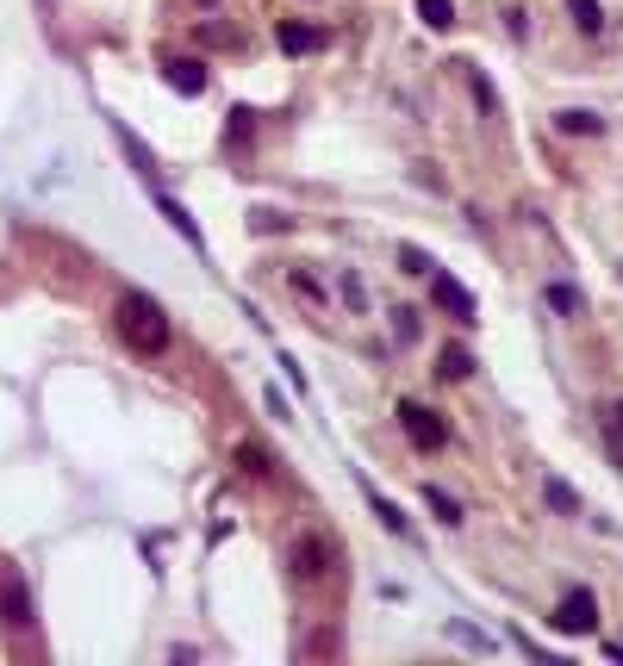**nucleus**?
Wrapping results in <instances>:
<instances>
[{"label":"nucleus","instance_id":"3","mask_svg":"<svg viewBox=\"0 0 623 666\" xmlns=\"http://www.w3.org/2000/svg\"><path fill=\"white\" fill-rule=\"evenodd\" d=\"M399 430H406V437L418 442L424 455H437V449H443V442H449V430H443V424H437V411H424V405H418V399H399Z\"/></svg>","mask_w":623,"mask_h":666},{"label":"nucleus","instance_id":"20","mask_svg":"<svg viewBox=\"0 0 623 666\" xmlns=\"http://www.w3.org/2000/svg\"><path fill=\"white\" fill-rule=\"evenodd\" d=\"M393 337H399V343H411V337H418V312H411V305H399V312H393Z\"/></svg>","mask_w":623,"mask_h":666},{"label":"nucleus","instance_id":"11","mask_svg":"<svg viewBox=\"0 0 623 666\" xmlns=\"http://www.w3.org/2000/svg\"><path fill=\"white\" fill-rule=\"evenodd\" d=\"M543 498H548V505H555L562 517H580V493H574L567 479H543Z\"/></svg>","mask_w":623,"mask_h":666},{"label":"nucleus","instance_id":"25","mask_svg":"<svg viewBox=\"0 0 623 666\" xmlns=\"http://www.w3.org/2000/svg\"><path fill=\"white\" fill-rule=\"evenodd\" d=\"M604 654H611V661H623V642H611V647H604Z\"/></svg>","mask_w":623,"mask_h":666},{"label":"nucleus","instance_id":"12","mask_svg":"<svg viewBox=\"0 0 623 666\" xmlns=\"http://www.w3.org/2000/svg\"><path fill=\"white\" fill-rule=\"evenodd\" d=\"M418 20H424L430 32H449V25H455V0H418Z\"/></svg>","mask_w":623,"mask_h":666},{"label":"nucleus","instance_id":"2","mask_svg":"<svg viewBox=\"0 0 623 666\" xmlns=\"http://www.w3.org/2000/svg\"><path fill=\"white\" fill-rule=\"evenodd\" d=\"M548 623L562 629V635H592V629H599V598H592L586 586H574L562 605H555V617H548Z\"/></svg>","mask_w":623,"mask_h":666},{"label":"nucleus","instance_id":"6","mask_svg":"<svg viewBox=\"0 0 623 666\" xmlns=\"http://www.w3.org/2000/svg\"><path fill=\"white\" fill-rule=\"evenodd\" d=\"M0 610H7V623H13V629L38 623V617H32V591H25L20 573H0Z\"/></svg>","mask_w":623,"mask_h":666},{"label":"nucleus","instance_id":"23","mask_svg":"<svg viewBox=\"0 0 623 666\" xmlns=\"http://www.w3.org/2000/svg\"><path fill=\"white\" fill-rule=\"evenodd\" d=\"M287 286L293 293H306V300H318V281H312V274H287Z\"/></svg>","mask_w":623,"mask_h":666},{"label":"nucleus","instance_id":"5","mask_svg":"<svg viewBox=\"0 0 623 666\" xmlns=\"http://www.w3.org/2000/svg\"><path fill=\"white\" fill-rule=\"evenodd\" d=\"M430 293H437V305H443L455 324H480V305H474V293H467L455 274H437V286H430Z\"/></svg>","mask_w":623,"mask_h":666},{"label":"nucleus","instance_id":"7","mask_svg":"<svg viewBox=\"0 0 623 666\" xmlns=\"http://www.w3.org/2000/svg\"><path fill=\"white\" fill-rule=\"evenodd\" d=\"M169 88H175V94H200V88H206V63L175 57V63H169Z\"/></svg>","mask_w":623,"mask_h":666},{"label":"nucleus","instance_id":"21","mask_svg":"<svg viewBox=\"0 0 623 666\" xmlns=\"http://www.w3.org/2000/svg\"><path fill=\"white\" fill-rule=\"evenodd\" d=\"M237 461H243V474H269V455H262V449H250V442L237 449Z\"/></svg>","mask_w":623,"mask_h":666},{"label":"nucleus","instance_id":"18","mask_svg":"<svg viewBox=\"0 0 623 666\" xmlns=\"http://www.w3.org/2000/svg\"><path fill=\"white\" fill-rule=\"evenodd\" d=\"M369 505H374V517H381L387 530H399V535H406V517H399V505H387V498L374 493V486H369Z\"/></svg>","mask_w":623,"mask_h":666},{"label":"nucleus","instance_id":"13","mask_svg":"<svg viewBox=\"0 0 623 666\" xmlns=\"http://www.w3.org/2000/svg\"><path fill=\"white\" fill-rule=\"evenodd\" d=\"M156 206H162V218H169V225H175L181 237H188V244L200 249V230H194V218H188V212H181V200H169V193H156Z\"/></svg>","mask_w":623,"mask_h":666},{"label":"nucleus","instance_id":"15","mask_svg":"<svg viewBox=\"0 0 623 666\" xmlns=\"http://www.w3.org/2000/svg\"><path fill=\"white\" fill-rule=\"evenodd\" d=\"M113 137H118V150L132 156V169H137V174H144V181H150V169H156V162H150V150H144V144H137V137H132V132H125V125H113Z\"/></svg>","mask_w":623,"mask_h":666},{"label":"nucleus","instance_id":"16","mask_svg":"<svg viewBox=\"0 0 623 666\" xmlns=\"http://www.w3.org/2000/svg\"><path fill=\"white\" fill-rule=\"evenodd\" d=\"M424 505L437 511V523H462V505L443 493V486H424Z\"/></svg>","mask_w":623,"mask_h":666},{"label":"nucleus","instance_id":"4","mask_svg":"<svg viewBox=\"0 0 623 666\" xmlns=\"http://www.w3.org/2000/svg\"><path fill=\"white\" fill-rule=\"evenodd\" d=\"M325 573H331V542H325V535H299V542H293V579H299V586H318Z\"/></svg>","mask_w":623,"mask_h":666},{"label":"nucleus","instance_id":"10","mask_svg":"<svg viewBox=\"0 0 623 666\" xmlns=\"http://www.w3.org/2000/svg\"><path fill=\"white\" fill-rule=\"evenodd\" d=\"M543 300L555 305L562 318H586V300H580V293H574V286H567V281H555V286H548V293H543Z\"/></svg>","mask_w":623,"mask_h":666},{"label":"nucleus","instance_id":"22","mask_svg":"<svg viewBox=\"0 0 623 666\" xmlns=\"http://www.w3.org/2000/svg\"><path fill=\"white\" fill-rule=\"evenodd\" d=\"M399 262H406V274H430V256H424V249H399Z\"/></svg>","mask_w":623,"mask_h":666},{"label":"nucleus","instance_id":"8","mask_svg":"<svg viewBox=\"0 0 623 666\" xmlns=\"http://www.w3.org/2000/svg\"><path fill=\"white\" fill-rule=\"evenodd\" d=\"M555 125H562L567 137H599V132H604V118H599V113H586V106H567Z\"/></svg>","mask_w":623,"mask_h":666},{"label":"nucleus","instance_id":"19","mask_svg":"<svg viewBox=\"0 0 623 666\" xmlns=\"http://www.w3.org/2000/svg\"><path fill=\"white\" fill-rule=\"evenodd\" d=\"M604 437H611V455L623 461V405H611V411H604Z\"/></svg>","mask_w":623,"mask_h":666},{"label":"nucleus","instance_id":"1","mask_svg":"<svg viewBox=\"0 0 623 666\" xmlns=\"http://www.w3.org/2000/svg\"><path fill=\"white\" fill-rule=\"evenodd\" d=\"M113 318H118V337H125L137 355H156V349H169V312H162L150 293H118Z\"/></svg>","mask_w":623,"mask_h":666},{"label":"nucleus","instance_id":"17","mask_svg":"<svg viewBox=\"0 0 623 666\" xmlns=\"http://www.w3.org/2000/svg\"><path fill=\"white\" fill-rule=\"evenodd\" d=\"M567 13H574V25H580V32H599V25H604V7H599V0H567Z\"/></svg>","mask_w":623,"mask_h":666},{"label":"nucleus","instance_id":"24","mask_svg":"<svg viewBox=\"0 0 623 666\" xmlns=\"http://www.w3.org/2000/svg\"><path fill=\"white\" fill-rule=\"evenodd\" d=\"M343 300H350V305H369V293H362V281H355V274H343Z\"/></svg>","mask_w":623,"mask_h":666},{"label":"nucleus","instance_id":"14","mask_svg":"<svg viewBox=\"0 0 623 666\" xmlns=\"http://www.w3.org/2000/svg\"><path fill=\"white\" fill-rule=\"evenodd\" d=\"M474 374V355L467 349H443V362H437V381H467Z\"/></svg>","mask_w":623,"mask_h":666},{"label":"nucleus","instance_id":"9","mask_svg":"<svg viewBox=\"0 0 623 666\" xmlns=\"http://www.w3.org/2000/svg\"><path fill=\"white\" fill-rule=\"evenodd\" d=\"M318 44H325V32H312V25H281V50H287V57H306Z\"/></svg>","mask_w":623,"mask_h":666}]
</instances>
